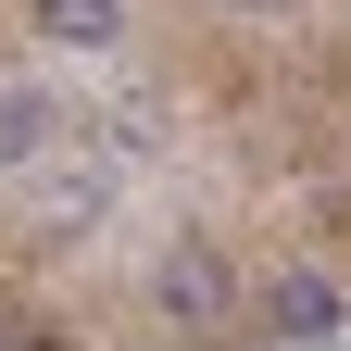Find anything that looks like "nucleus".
Masks as SVG:
<instances>
[{
	"label": "nucleus",
	"instance_id": "obj_3",
	"mask_svg": "<svg viewBox=\"0 0 351 351\" xmlns=\"http://www.w3.org/2000/svg\"><path fill=\"white\" fill-rule=\"evenodd\" d=\"M38 38H63V51H113L125 13H113V0H38Z\"/></svg>",
	"mask_w": 351,
	"mask_h": 351
},
{
	"label": "nucleus",
	"instance_id": "obj_2",
	"mask_svg": "<svg viewBox=\"0 0 351 351\" xmlns=\"http://www.w3.org/2000/svg\"><path fill=\"white\" fill-rule=\"evenodd\" d=\"M263 314H276V339H301V351H314V339H339V276H314V263H289V276L263 289Z\"/></svg>",
	"mask_w": 351,
	"mask_h": 351
},
{
	"label": "nucleus",
	"instance_id": "obj_1",
	"mask_svg": "<svg viewBox=\"0 0 351 351\" xmlns=\"http://www.w3.org/2000/svg\"><path fill=\"white\" fill-rule=\"evenodd\" d=\"M151 301H163L176 326H226V314H239V276H226L213 239H176V251L151 263Z\"/></svg>",
	"mask_w": 351,
	"mask_h": 351
},
{
	"label": "nucleus",
	"instance_id": "obj_5",
	"mask_svg": "<svg viewBox=\"0 0 351 351\" xmlns=\"http://www.w3.org/2000/svg\"><path fill=\"white\" fill-rule=\"evenodd\" d=\"M0 351H25V326H0Z\"/></svg>",
	"mask_w": 351,
	"mask_h": 351
},
{
	"label": "nucleus",
	"instance_id": "obj_6",
	"mask_svg": "<svg viewBox=\"0 0 351 351\" xmlns=\"http://www.w3.org/2000/svg\"><path fill=\"white\" fill-rule=\"evenodd\" d=\"M226 13H263V0H226Z\"/></svg>",
	"mask_w": 351,
	"mask_h": 351
},
{
	"label": "nucleus",
	"instance_id": "obj_4",
	"mask_svg": "<svg viewBox=\"0 0 351 351\" xmlns=\"http://www.w3.org/2000/svg\"><path fill=\"white\" fill-rule=\"evenodd\" d=\"M51 151V101L38 88H0V163H38Z\"/></svg>",
	"mask_w": 351,
	"mask_h": 351
}]
</instances>
